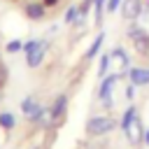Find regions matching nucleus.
I'll return each instance as SVG.
<instances>
[{
    "label": "nucleus",
    "instance_id": "nucleus-9",
    "mask_svg": "<svg viewBox=\"0 0 149 149\" xmlns=\"http://www.w3.org/2000/svg\"><path fill=\"white\" fill-rule=\"evenodd\" d=\"M135 121H137V116H135V107H128V109L123 112V116H121V130H123L126 135H130V128H133Z\"/></svg>",
    "mask_w": 149,
    "mask_h": 149
},
{
    "label": "nucleus",
    "instance_id": "nucleus-22",
    "mask_svg": "<svg viewBox=\"0 0 149 149\" xmlns=\"http://www.w3.org/2000/svg\"><path fill=\"white\" fill-rule=\"evenodd\" d=\"M0 100H2V88H0Z\"/></svg>",
    "mask_w": 149,
    "mask_h": 149
},
{
    "label": "nucleus",
    "instance_id": "nucleus-6",
    "mask_svg": "<svg viewBox=\"0 0 149 149\" xmlns=\"http://www.w3.org/2000/svg\"><path fill=\"white\" fill-rule=\"evenodd\" d=\"M65 107H68V95L61 93V95L54 100L51 109H49V119H51V123H58V121L65 116Z\"/></svg>",
    "mask_w": 149,
    "mask_h": 149
},
{
    "label": "nucleus",
    "instance_id": "nucleus-5",
    "mask_svg": "<svg viewBox=\"0 0 149 149\" xmlns=\"http://www.w3.org/2000/svg\"><path fill=\"white\" fill-rule=\"evenodd\" d=\"M116 79H119V74H105V77L100 79V88H98V98H100V102H105L107 107L112 105V88H114V84H116Z\"/></svg>",
    "mask_w": 149,
    "mask_h": 149
},
{
    "label": "nucleus",
    "instance_id": "nucleus-11",
    "mask_svg": "<svg viewBox=\"0 0 149 149\" xmlns=\"http://www.w3.org/2000/svg\"><path fill=\"white\" fill-rule=\"evenodd\" d=\"M102 42H105V33H98V35H95V40H93V44H91V49L86 51V58H93V56L100 51Z\"/></svg>",
    "mask_w": 149,
    "mask_h": 149
},
{
    "label": "nucleus",
    "instance_id": "nucleus-8",
    "mask_svg": "<svg viewBox=\"0 0 149 149\" xmlns=\"http://www.w3.org/2000/svg\"><path fill=\"white\" fill-rule=\"evenodd\" d=\"M140 12H142V2H140V0H123L121 14H123L126 19H135V16H140Z\"/></svg>",
    "mask_w": 149,
    "mask_h": 149
},
{
    "label": "nucleus",
    "instance_id": "nucleus-20",
    "mask_svg": "<svg viewBox=\"0 0 149 149\" xmlns=\"http://www.w3.org/2000/svg\"><path fill=\"white\" fill-rule=\"evenodd\" d=\"M7 79V72H5V65L0 63V86H2V81Z\"/></svg>",
    "mask_w": 149,
    "mask_h": 149
},
{
    "label": "nucleus",
    "instance_id": "nucleus-16",
    "mask_svg": "<svg viewBox=\"0 0 149 149\" xmlns=\"http://www.w3.org/2000/svg\"><path fill=\"white\" fill-rule=\"evenodd\" d=\"M107 7V0H93V9H95V21L102 19V9Z\"/></svg>",
    "mask_w": 149,
    "mask_h": 149
},
{
    "label": "nucleus",
    "instance_id": "nucleus-18",
    "mask_svg": "<svg viewBox=\"0 0 149 149\" xmlns=\"http://www.w3.org/2000/svg\"><path fill=\"white\" fill-rule=\"evenodd\" d=\"M121 2H123V0H107V7H105V9H107V12H116V9L121 7Z\"/></svg>",
    "mask_w": 149,
    "mask_h": 149
},
{
    "label": "nucleus",
    "instance_id": "nucleus-2",
    "mask_svg": "<svg viewBox=\"0 0 149 149\" xmlns=\"http://www.w3.org/2000/svg\"><path fill=\"white\" fill-rule=\"evenodd\" d=\"M114 119L112 116H91L86 121V133L91 137H100V135H107L109 130H114Z\"/></svg>",
    "mask_w": 149,
    "mask_h": 149
},
{
    "label": "nucleus",
    "instance_id": "nucleus-14",
    "mask_svg": "<svg viewBox=\"0 0 149 149\" xmlns=\"http://www.w3.org/2000/svg\"><path fill=\"white\" fill-rule=\"evenodd\" d=\"M112 56H114V58H119L123 68H128V63H130V58H128V54H126V49H121V47H116V49L112 51Z\"/></svg>",
    "mask_w": 149,
    "mask_h": 149
},
{
    "label": "nucleus",
    "instance_id": "nucleus-19",
    "mask_svg": "<svg viewBox=\"0 0 149 149\" xmlns=\"http://www.w3.org/2000/svg\"><path fill=\"white\" fill-rule=\"evenodd\" d=\"M133 93H135V84H130V86L126 88V98H128V100H133Z\"/></svg>",
    "mask_w": 149,
    "mask_h": 149
},
{
    "label": "nucleus",
    "instance_id": "nucleus-4",
    "mask_svg": "<svg viewBox=\"0 0 149 149\" xmlns=\"http://www.w3.org/2000/svg\"><path fill=\"white\" fill-rule=\"evenodd\" d=\"M21 112L26 114V119H30V121H42V116H44V107L35 100V98H23L21 100Z\"/></svg>",
    "mask_w": 149,
    "mask_h": 149
},
{
    "label": "nucleus",
    "instance_id": "nucleus-7",
    "mask_svg": "<svg viewBox=\"0 0 149 149\" xmlns=\"http://www.w3.org/2000/svg\"><path fill=\"white\" fill-rule=\"evenodd\" d=\"M128 77H130V84L135 86H149V68H130Z\"/></svg>",
    "mask_w": 149,
    "mask_h": 149
},
{
    "label": "nucleus",
    "instance_id": "nucleus-1",
    "mask_svg": "<svg viewBox=\"0 0 149 149\" xmlns=\"http://www.w3.org/2000/svg\"><path fill=\"white\" fill-rule=\"evenodd\" d=\"M47 42L44 40H30V42H23V51H26V65L28 68H40L42 65V58L47 54Z\"/></svg>",
    "mask_w": 149,
    "mask_h": 149
},
{
    "label": "nucleus",
    "instance_id": "nucleus-13",
    "mask_svg": "<svg viewBox=\"0 0 149 149\" xmlns=\"http://www.w3.org/2000/svg\"><path fill=\"white\" fill-rule=\"evenodd\" d=\"M109 61H112V56H100V58H98V77H100V79L107 74V70H109Z\"/></svg>",
    "mask_w": 149,
    "mask_h": 149
},
{
    "label": "nucleus",
    "instance_id": "nucleus-17",
    "mask_svg": "<svg viewBox=\"0 0 149 149\" xmlns=\"http://www.w3.org/2000/svg\"><path fill=\"white\" fill-rule=\"evenodd\" d=\"M21 49H23V42H21V40H12V42L7 44V51H9V54H16V51H21Z\"/></svg>",
    "mask_w": 149,
    "mask_h": 149
},
{
    "label": "nucleus",
    "instance_id": "nucleus-12",
    "mask_svg": "<svg viewBox=\"0 0 149 149\" xmlns=\"http://www.w3.org/2000/svg\"><path fill=\"white\" fill-rule=\"evenodd\" d=\"M14 123H16V119H14L12 112H2V114H0V126H2L5 130H12Z\"/></svg>",
    "mask_w": 149,
    "mask_h": 149
},
{
    "label": "nucleus",
    "instance_id": "nucleus-21",
    "mask_svg": "<svg viewBox=\"0 0 149 149\" xmlns=\"http://www.w3.org/2000/svg\"><path fill=\"white\" fill-rule=\"evenodd\" d=\"M144 144H149V130L144 133Z\"/></svg>",
    "mask_w": 149,
    "mask_h": 149
},
{
    "label": "nucleus",
    "instance_id": "nucleus-3",
    "mask_svg": "<svg viewBox=\"0 0 149 149\" xmlns=\"http://www.w3.org/2000/svg\"><path fill=\"white\" fill-rule=\"evenodd\" d=\"M128 37L133 40V47H135L137 51H142V54L149 51V33H147L140 23H133V26L128 28Z\"/></svg>",
    "mask_w": 149,
    "mask_h": 149
},
{
    "label": "nucleus",
    "instance_id": "nucleus-10",
    "mask_svg": "<svg viewBox=\"0 0 149 149\" xmlns=\"http://www.w3.org/2000/svg\"><path fill=\"white\" fill-rule=\"evenodd\" d=\"M26 14H28V19H42L44 16V5L42 2H28Z\"/></svg>",
    "mask_w": 149,
    "mask_h": 149
},
{
    "label": "nucleus",
    "instance_id": "nucleus-15",
    "mask_svg": "<svg viewBox=\"0 0 149 149\" xmlns=\"http://www.w3.org/2000/svg\"><path fill=\"white\" fill-rule=\"evenodd\" d=\"M77 16H79V7H77V5H70L68 12H65V23H74Z\"/></svg>",
    "mask_w": 149,
    "mask_h": 149
}]
</instances>
